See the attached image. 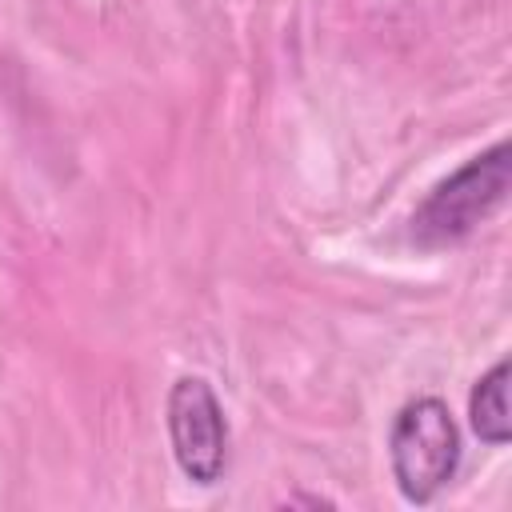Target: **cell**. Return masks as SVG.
Here are the masks:
<instances>
[{"label":"cell","instance_id":"cell-1","mask_svg":"<svg viewBox=\"0 0 512 512\" xmlns=\"http://www.w3.org/2000/svg\"><path fill=\"white\" fill-rule=\"evenodd\" d=\"M508 184H512V148L500 140L484 156H472L464 168H456L420 200L408 228L412 240L424 248H440L472 236L504 204Z\"/></svg>","mask_w":512,"mask_h":512},{"label":"cell","instance_id":"cell-2","mask_svg":"<svg viewBox=\"0 0 512 512\" xmlns=\"http://www.w3.org/2000/svg\"><path fill=\"white\" fill-rule=\"evenodd\" d=\"M388 460L408 504H428L460 464V428L440 396L408 400L388 432Z\"/></svg>","mask_w":512,"mask_h":512},{"label":"cell","instance_id":"cell-3","mask_svg":"<svg viewBox=\"0 0 512 512\" xmlns=\"http://www.w3.org/2000/svg\"><path fill=\"white\" fill-rule=\"evenodd\" d=\"M168 436L180 472L192 484H216L228 464L224 408L204 376H180L168 392Z\"/></svg>","mask_w":512,"mask_h":512},{"label":"cell","instance_id":"cell-4","mask_svg":"<svg viewBox=\"0 0 512 512\" xmlns=\"http://www.w3.org/2000/svg\"><path fill=\"white\" fill-rule=\"evenodd\" d=\"M468 416L472 428L484 444H508L512 440V424H508V360H496L472 388L468 400Z\"/></svg>","mask_w":512,"mask_h":512}]
</instances>
